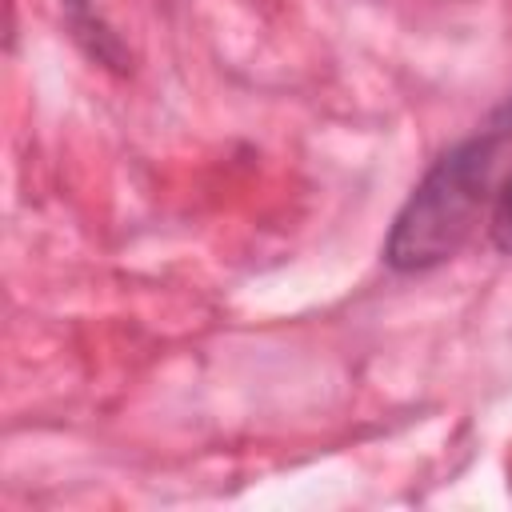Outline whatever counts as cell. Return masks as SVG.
<instances>
[{"mask_svg": "<svg viewBox=\"0 0 512 512\" xmlns=\"http://www.w3.org/2000/svg\"><path fill=\"white\" fill-rule=\"evenodd\" d=\"M512 180V96H504L464 140H456L408 192L388 236L392 272H428L452 260Z\"/></svg>", "mask_w": 512, "mask_h": 512, "instance_id": "6da1fadb", "label": "cell"}, {"mask_svg": "<svg viewBox=\"0 0 512 512\" xmlns=\"http://www.w3.org/2000/svg\"><path fill=\"white\" fill-rule=\"evenodd\" d=\"M64 12H68V20H72L76 36L84 40V48H88L100 64H120V60H124V52H120L112 28L92 12V0H64Z\"/></svg>", "mask_w": 512, "mask_h": 512, "instance_id": "7a4b0ae2", "label": "cell"}, {"mask_svg": "<svg viewBox=\"0 0 512 512\" xmlns=\"http://www.w3.org/2000/svg\"><path fill=\"white\" fill-rule=\"evenodd\" d=\"M488 240H492V248L496 252H504V256H512V180H508V188L500 192V200L492 204V212H488Z\"/></svg>", "mask_w": 512, "mask_h": 512, "instance_id": "3957f363", "label": "cell"}]
</instances>
